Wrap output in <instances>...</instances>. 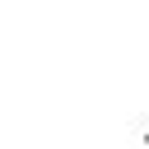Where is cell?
Instances as JSON below:
<instances>
[{
    "label": "cell",
    "mask_w": 149,
    "mask_h": 149,
    "mask_svg": "<svg viewBox=\"0 0 149 149\" xmlns=\"http://www.w3.org/2000/svg\"><path fill=\"white\" fill-rule=\"evenodd\" d=\"M135 140H140V144H144V149H149V112H144V116H140V121H135Z\"/></svg>",
    "instance_id": "1"
}]
</instances>
